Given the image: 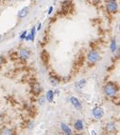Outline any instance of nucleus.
<instances>
[{"instance_id": "1", "label": "nucleus", "mask_w": 120, "mask_h": 135, "mask_svg": "<svg viewBox=\"0 0 120 135\" xmlns=\"http://www.w3.org/2000/svg\"><path fill=\"white\" fill-rule=\"evenodd\" d=\"M117 90H118V89H117V86H116L115 84H113V83H111V82H109V83L106 84L105 87H104V93H105L107 96H109V97H113V96L116 95Z\"/></svg>"}, {"instance_id": "2", "label": "nucleus", "mask_w": 120, "mask_h": 135, "mask_svg": "<svg viewBox=\"0 0 120 135\" xmlns=\"http://www.w3.org/2000/svg\"><path fill=\"white\" fill-rule=\"evenodd\" d=\"M87 60L90 64H94L100 60V54L96 51H91L87 54Z\"/></svg>"}, {"instance_id": "3", "label": "nucleus", "mask_w": 120, "mask_h": 135, "mask_svg": "<svg viewBox=\"0 0 120 135\" xmlns=\"http://www.w3.org/2000/svg\"><path fill=\"white\" fill-rule=\"evenodd\" d=\"M106 9L109 12H111V13H115L118 10V5L116 3L115 0H110L107 2L106 4Z\"/></svg>"}, {"instance_id": "4", "label": "nucleus", "mask_w": 120, "mask_h": 135, "mask_svg": "<svg viewBox=\"0 0 120 135\" xmlns=\"http://www.w3.org/2000/svg\"><path fill=\"white\" fill-rule=\"evenodd\" d=\"M92 115H93V117L95 118V119H97V120H99V119H101L103 117V115H104V110H103L102 108H100V107H95L92 109Z\"/></svg>"}, {"instance_id": "5", "label": "nucleus", "mask_w": 120, "mask_h": 135, "mask_svg": "<svg viewBox=\"0 0 120 135\" xmlns=\"http://www.w3.org/2000/svg\"><path fill=\"white\" fill-rule=\"evenodd\" d=\"M69 101H70L71 105L76 108L77 110H81V109H82V105H81L80 101L77 99V97H75V96H71V97L69 98Z\"/></svg>"}, {"instance_id": "6", "label": "nucleus", "mask_w": 120, "mask_h": 135, "mask_svg": "<svg viewBox=\"0 0 120 135\" xmlns=\"http://www.w3.org/2000/svg\"><path fill=\"white\" fill-rule=\"evenodd\" d=\"M105 130H106L108 133H114V132L116 131V127H115L114 123H112V122L107 123V124H106V126H105Z\"/></svg>"}, {"instance_id": "7", "label": "nucleus", "mask_w": 120, "mask_h": 135, "mask_svg": "<svg viewBox=\"0 0 120 135\" xmlns=\"http://www.w3.org/2000/svg\"><path fill=\"white\" fill-rule=\"evenodd\" d=\"M74 127H75V129L77 131H82L83 128H84V125H83L82 120H80V119L76 120L75 123H74Z\"/></svg>"}, {"instance_id": "8", "label": "nucleus", "mask_w": 120, "mask_h": 135, "mask_svg": "<svg viewBox=\"0 0 120 135\" xmlns=\"http://www.w3.org/2000/svg\"><path fill=\"white\" fill-rule=\"evenodd\" d=\"M60 128H61V130H62V132L63 133H65V134L67 135H72V130H71V128L69 127L66 124H64V123H61L60 124Z\"/></svg>"}, {"instance_id": "9", "label": "nucleus", "mask_w": 120, "mask_h": 135, "mask_svg": "<svg viewBox=\"0 0 120 135\" xmlns=\"http://www.w3.org/2000/svg\"><path fill=\"white\" fill-rule=\"evenodd\" d=\"M86 84H87V81H86L85 79H80L79 81L75 83V88L77 90H81V89H83L85 87Z\"/></svg>"}, {"instance_id": "10", "label": "nucleus", "mask_w": 120, "mask_h": 135, "mask_svg": "<svg viewBox=\"0 0 120 135\" xmlns=\"http://www.w3.org/2000/svg\"><path fill=\"white\" fill-rule=\"evenodd\" d=\"M28 13V8L27 7H25L21 10L19 12H18V17L19 18H25L27 15Z\"/></svg>"}, {"instance_id": "11", "label": "nucleus", "mask_w": 120, "mask_h": 135, "mask_svg": "<svg viewBox=\"0 0 120 135\" xmlns=\"http://www.w3.org/2000/svg\"><path fill=\"white\" fill-rule=\"evenodd\" d=\"M19 55L23 59H27L29 57V52H28V51H26V49H22L20 51V52H19Z\"/></svg>"}, {"instance_id": "12", "label": "nucleus", "mask_w": 120, "mask_h": 135, "mask_svg": "<svg viewBox=\"0 0 120 135\" xmlns=\"http://www.w3.org/2000/svg\"><path fill=\"white\" fill-rule=\"evenodd\" d=\"M54 91L53 90H48L46 92V100L48 102H53V99H54Z\"/></svg>"}, {"instance_id": "13", "label": "nucleus", "mask_w": 120, "mask_h": 135, "mask_svg": "<svg viewBox=\"0 0 120 135\" xmlns=\"http://www.w3.org/2000/svg\"><path fill=\"white\" fill-rule=\"evenodd\" d=\"M110 49H111V52H116V50H117V46H116V41H115V39H112V40H111Z\"/></svg>"}, {"instance_id": "14", "label": "nucleus", "mask_w": 120, "mask_h": 135, "mask_svg": "<svg viewBox=\"0 0 120 135\" xmlns=\"http://www.w3.org/2000/svg\"><path fill=\"white\" fill-rule=\"evenodd\" d=\"M41 90H42V89H41V87H40L39 84H35V85H33V87H32V91L34 92L35 94H39V93L41 92Z\"/></svg>"}, {"instance_id": "15", "label": "nucleus", "mask_w": 120, "mask_h": 135, "mask_svg": "<svg viewBox=\"0 0 120 135\" xmlns=\"http://www.w3.org/2000/svg\"><path fill=\"white\" fill-rule=\"evenodd\" d=\"M42 60H43L45 64L48 62V53H47L45 51H43V52H42Z\"/></svg>"}, {"instance_id": "16", "label": "nucleus", "mask_w": 120, "mask_h": 135, "mask_svg": "<svg viewBox=\"0 0 120 135\" xmlns=\"http://www.w3.org/2000/svg\"><path fill=\"white\" fill-rule=\"evenodd\" d=\"M35 32H36V29H35V27H33L31 29V32L29 33V35H30V41H33V40H34Z\"/></svg>"}, {"instance_id": "17", "label": "nucleus", "mask_w": 120, "mask_h": 135, "mask_svg": "<svg viewBox=\"0 0 120 135\" xmlns=\"http://www.w3.org/2000/svg\"><path fill=\"white\" fill-rule=\"evenodd\" d=\"M1 134H12V130L9 129V128H5V129L2 130Z\"/></svg>"}, {"instance_id": "18", "label": "nucleus", "mask_w": 120, "mask_h": 135, "mask_svg": "<svg viewBox=\"0 0 120 135\" xmlns=\"http://www.w3.org/2000/svg\"><path fill=\"white\" fill-rule=\"evenodd\" d=\"M26 33H27V32H26V31H24V32H22V34H21V35H20V39H21V40H24V39H25V38H26Z\"/></svg>"}, {"instance_id": "19", "label": "nucleus", "mask_w": 120, "mask_h": 135, "mask_svg": "<svg viewBox=\"0 0 120 135\" xmlns=\"http://www.w3.org/2000/svg\"><path fill=\"white\" fill-rule=\"evenodd\" d=\"M52 10H53V7H50L49 9H48V14H50V13H52Z\"/></svg>"}, {"instance_id": "20", "label": "nucleus", "mask_w": 120, "mask_h": 135, "mask_svg": "<svg viewBox=\"0 0 120 135\" xmlns=\"http://www.w3.org/2000/svg\"><path fill=\"white\" fill-rule=\"evenodd\" d=\"M116 56H118V57L120 56V48L118 49V50H117V53H116Z\"/></svg>"}, {"instance_id": "21", "label": "nucleus", "mask_w": 120, "mask_h": 135, "mask_svg": "<svg viewBox=\"0 0 120 135\" xmlns=\"http://www.w3.org/2000/svg\"><path fill=\"white\" fill-rule=\"evenodd\" d=\"M41 26H42V24H39V25H38V27H37V30H38V31L41 30Z\"/></svg>"}, {"instance_id": "22", "label": "nucleus", "mask_w": 120, "mask_h": 135, "mask_svg": "<svg viewBox=\"0 0 120 135\" xmlns=\"http://www.w3.org/2000/svg\"><path fill=\"white\" fill-rule=\"evenodd\" d=\"M91 134H96V132H94V130H92V131H91Z\"/></svg>"}, {"instance_id": "23", "label": "nucleus", "mask_w": 120, "mask_h": 135, "mask_svg": "<svg viewBox=\"0 0 120 135\" xmlns=\"http://www.w3.org/2000/svg\"><path fill=\"white\" fill-rule=\"evenodd\" d=\"M1 62H2V57L0 56V64H1Z\"/></svg>"}, {"instance_id": "24", "label": "nucleus", "mask_w": 120, "mask_h": 135, "mask_svg": "<svg viewBox=\"0 0 120 135\" xmlns=\"http://www.w3.org/2000/svg\"><path fill=\"white\" fill-rule=\"evenodd\" d=\"M1 38H2V36H1V35H0V40H1Z\"/></svg>"}, {"instance_id": "25", "label": "nucleus", "mask_w": 120, "mask_h": 135, "mask_svg": "<svg viewBox=\"0 0 120 135\" xmlns=\"http://www.w3.org/2000/svg\"><path fill=\"white\" fill-rule=\"evenodd\" d=\"M119 31H120V25H119Z\"/></svg>"}]
</instances>
